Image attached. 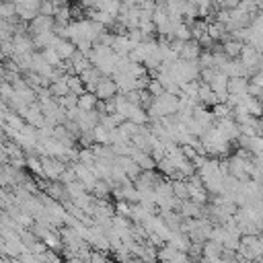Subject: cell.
Segmentation results:
<instances>
[{"mask_svg":"<svg viewBox=\"0 0 263 263\" xmlns=\"http://www.w3.org/2000/svg\"><path fill=\"white\" fill-rule=\"evenodd\" d=\"M173 37H175V39H181V41L191 39V29H189V25H187V23H179V25L175 27V31H173Z\"/></svg>","mask_w":263,"mask_h":263,"instance_id":"7402d4cb","label":"cell"},{"mask_svg":"<svg viewBox=\"0 0 263 263\" xmlns=\"http://www.w3.org/2000/svg\"><path fill=\"white\" fill-rule=\"evenodd\" d=\"M39 158H41V166H43V177H47L49 181L60 179L62 171L68 166V162L58 156H39Z\"/></svg>","mask_w":263,"mask_h":263,"instance_id":"6da1fadb","label":"cell"},{"mask_svg":"<svg viewBox=\"0 0 263 263\" xmlns=\"http://www.w3.org/2000/svg\"><path fill=\"white\" fill-rule=\"evenodd\" d=\"M249 78L247 76H230L228 78V92L232 95H247Z\"/></svg>","mask_w":263,"mask_h":263,"instance_id":"30bf717a","label":"cell"},{"mask_svg":"<svg viewBox=\"0 0 263 263\" xmlns=\"http://www.w3.org/2000/svg\"><path fill=\"white\" fill-rule=\"evenodd\" d=\"M197 62H199V66H201V68H214V55H212V49L199 51Z\"/></svg>","mask_w":263,"mask_h":263,"instance_id":"484cf974","label":"cell"},{"mask_svg":"<svg viewBox=\"0 0 263 263\" xmlns=\"http://www.w3.org/2000/svg\"><path fill=\"white\" fill-rule=\"evenodd\" d=\"M249 80H251V82H255V84H259V86L263 88V70H257Z\"/></svg>","mask_w":263,"mask_h":263,"instance_id":"4dcf8cb0","label":"cell"},{"mask_svg":"<svg viewBox=\"0 0 263 263\" xmlns=\"http://www.w3.org/2000/svg\"><path fill=\"white\" fill-rule=\"evenodd\" d=\"M212 115H214V119H224V117H230L232 115V109L226 105V103H216V105H212Z\"/></svg>","mask_w":263,"mask_h":263,"instance_id":"d6986e66","label":"cell"},{"mask_svg":"<svg viewBox=\"0 0 263 263\" xmlns=\"http://www.w3.org/2000/svg\"><path fill=\"white\" fill-rule=\"evenodd\" d=\"M199 51H201V45L195 39H187V41H183V47L179 51V58H183V60H197L199 58Z\"/></svg>","mask_w":263,"mask_h":263,"instance_id":"ba28073f","label":"cell"},{"mask_svg":"<svg viewBox=\"0 0 263 263\" xmlns=\"http://www.w3.org/2000/svg\"><path fill=\"white\" fill-rule=\"evenodd\" d=\"M242 41H238V39H234V37H228V39H224L222 43H220V47H222V51L228 55V58H238V53H240V49H242Z\"/></svg>","mask_w":263,"mask_h":263,"instance_id":"8fae6325","label":"cell"},{"mask_svg":"<svg viewBox=\"0 0 263 263\" xmlns=\"http://www.w3.org/2000/svg\"><path fill=\"white\" fill-rule=\"evenodd\" d=\"M68 2H70V0H53V4H55V6H66Z\"/></svg>","mask_w":263,"mask_h":263,"instance_id":"d6a6232c","label":"cell"},{"mask_svg":"<svg viewBox=\"0 0 263 263\" xmlns=\"http://www.w3.org/2000/svg\"><path fill=\"white\" fill-rule=\"evenodd\" d=\"M115 92H117L115 80H113L111 76H101V80H99V84H97V88H95L97 99H99V101H105V99L113 97Z\"/></svg>","mask_w":263,"mask_h":263,"instance_id":"3957f363","label":"cell"},{"mask_svg":"<svg viewBox=\"0 0 263 263\" xmlns=\"http://www.w3.org/2000/svg\"><path fill=\"white\" fill-rule=\"evenodd\" d=\"M4 144H6V136H4V134H2V132H0V148H2V146H4Z\"/></svg>","mask_w":263,"mask_h":263,"instance_id":"836d02e7","label":"cell"},{"mask_svg":"<svg viewBox=\"0 0 263 263\" xmlns=\"http://www.w3.org/2000/svg\"><path fill=\"white\" fill-rule=\"evenodd\" d=\"M27 166L31 173H35L37 177H43V166H41V158L37 154H27Z\"/></svg>","mask_w":263,"mask_h":263,"instance_id":"ffe728a7","label":"cell"},{"mask_svg":"<svg viewBox=\"0 0 263 263\" xmlns=\"http://www.w3.org/2000/svg\"><path fill=\"white\" fill-rule=\"evenodd\" d=\"M125 119H132L134 123H148V111L144 107H140V105H132L129 103Z\"/></svg>","mask_w":263,"mask_h":263,"instance_id":"7c38bea8","label":"cell"},{"mask_svg":"<svg viewBox=\"0 0 263 263\" xmlns=\"http://www.w3.org/2000/svg\"><path fill=\"white\" fill-rule=\"evenodd\" d=\"M70 16H72V10H70L68 4H66V6H55L53 21H55L58 25H68V23H70Z\"/></svg>","mask_w":263,"mask_h":263,"instance_id":"e0dca14e","label":"cell"},{"mask_svg":"<svg viewBox=\"0 0 263 263\" xmlns=\"http://www.w3.org/2000/svg\"><path fill=\"white\" fill-rule=\"evenodd\" d=\"M6 80V68L0 64V82H4Z\"/></svg>","mask_w":263,"mask_h":263,"instance_id":"1f68e13d","label":"cell"},{"mask_svg":"<svg viewBox=\"0 0 263 263\" xmlns=\"http://www.w3.org/2000/svg\"><path fill=\"white\" fill-rule=\"evenodd\" d=\"M218 4V8H226V10H232L238 6V0H214Z\"/></svg>","mask_w":263,"mask_h":263,"instance_id":"f546056e","label":"cell"},{"mask_svg":"<svg viewBox=\"0 0 263 263\" xmlns=\"http://www.w3.org/2000/svg\"><path fill=\"white\" fill-rule=\"evenodd\" d=\"M41 55H43V58H45V60H47V62H49L51 66H55V68H58V66L62 64V58H60V55L55 53V49H53V47H43Z\"/></svg>","mask_w":263,"mask_h":263,"instance_id":"cb8c5ba5","label":"cell"},{"mask_svg":"<svg viewBox=\"0 0 263 263\" xmlns=\"http://www.w3.org/2000/svg\"><path fill=\"white\" fill-rule=\"evenodd\" d=\"M146 90H148L152 97H158V95H162V92H164V86H162V82H160V80L154 76V78H150V80H148Z\"/></svg>","mask_w":263,"mask_h":263,"instance_id":"d4e9b609","label":"cell"},{"mask_svg":"<svg viewBox=\"0 0 263 263\" xmlns=\"http://www.w3.org/2000/svg\"><path fill=\"white\" fill-rule=\"evenodd\" d=\"M2 60H4V53H2V49H0V64H2Z\"/></svg>","mask_w":263,"mask_h":263,"instance_id":"e575fe53","label":"cell"},{"mask_svg":"<svg viewBox=\"0 0 263 263\" xmlns=\"http://www.w3.org/2000/svg\"><path fill=\"white\" fill-rule=\"evenodd\" d=\"M14 95V86L12 84H8L6 80L4 82H0V99L4 101V103H8V99Z\"/></svg>","mask_w":263,"mask_h":263,"instance_id":"f1b7e54d","label":"cell"},{"mask_svg":"<svg viewBox=\"0 0 263 263\" xmlns=\"http://www.w3.org/2000/svg\"><path fill=\"white\" fill-rule=\"evenodd\" d=\"M16 16V10H14V2H0V18L4 21H12Z\"/></svg>","mask_w":263,"mask_h":263,"instance_id":"44dd1931","label":"cell"},{"mask_svg":"<svg viewBox=\"0 0 263 263\" xmlns=\"http://www.w3.org/2000/svg\"><path fill=\"white\" fill-rule=\"evenodd\" d=\"M222 249H224L222 242L212 240V238H205L203 240V249H201V259L203 261H220Z\"/></svg>","mask_w":263,"mask_h":263,"instance_id":"277c9868","label":"cell"},{"mask_svg":"<svg viewBox=\"0 0 263 263\" xmlns=\"http://www.w3.org/2000/svg\"><path fill=\"white\" fill-rule=\"evenodd\" d=\"M14 10H16V16L21 18V21H25V23H29L35 14H39V10L35 8V6H31V4H25V2H21V4H14Z\"/></svg>","mask_w":263,"mask_h":263,"instance_id":"5bb4252c","label":"cell"},{"mask_svg":"<svg viewBox=\"0 0 263 263\" xmlns=\"http://www.w3.org/2000/svg\"><path fill=\"white\" fill-rule=\"evenodd\" d=\"M171 187H173V195L177 199H189V191H187V183L185 179H171Z\"/></svg>","mask_w":263,"mask_h":263,"instance_id":"2e32d148","label":"cell"},{"mask_svg":"<svg viewBox=\"0 0 263 263\" xmlns=\"http://www.w3.org/2000/svg\"><path fill=\"white\" fill-rule=\"evenodd\" d=\"M115 214H121V216H132V203L125 201V199H115Z\"/></svg>","mask_w":263,"mask_h":263,"instance_id":"4316f807","label":"cell"},{"mask_svg":"<svg viewBox=\"0 0 263 263\" xmlns=\"http://www.w3.org/2000/svg\"><path fill=\"white\" fill-rule=\"evenodd\" d=\"M37 10H39V14H49V16H53V12H55V4H53V0H41Z\"/></svg>","mask_w":263,"mask_h":263,"instance_id":"83f0119b","label":"cell"},{"mask_svg":"<svg viewBox=\"0 0 263 263\" xmlns=\"http://www.w3.org/2000/svg\"><path fill=\"white\" fill-rule=\"evenodd\" d=\"M68 88H70V92H74V95H82L86 88H84V82L80 80V76L78 74H68Z\"/></svg>","mask_w":263,"mask_h":263,"instance_id":"ac0fdd59","label":"cell"},{"mask_svg":"<svg viewBox=\"0 0 263 263\" xmlns=\"http://www.w3.org/2000/svg\"><path fill=\"white\" fill-rule=\"evenodd\" d=\"M53 25H55L53 16H49V14H35V16L29 21V33H31V37H33V35L45 33V31H53Z\"/></svg>","mask_w":263,"mask_h":263,"instance_id":"7a4b0ae2","label":"cell"},{"mask_svg":"<svg viewBox=\"0 0 263 263\" xmlns=\"http://www.w3.org/2000/svg\"><path fill=\"white\" fill-rule=\"evenodd\" d=\"M132 158L138 162V166H140L142 171H146V168H156V160H154V158H152V154H150V152H146V150L136 148V150L132 152Z\"/></svg>","mask_w":263,"mask_h":263,"instance_id":"9c48e42d","label":"cell"},{"mask_svg":"<svg viewBox=\"0 0 263 263\" xmlns=\"http://www.w3.org/2000/svg\"><path fill=\"white\" fill-rule=\"evenodd\" d=\"M55 101H58L60 107H64V109H72V107H76V103H78V95L68 92V95H64V97H58Z\"/></svg>","mask_w":263,"mask_h":263,"instance_id":"603a6c76","label":"cell"},{"mask_svg":"<svg viewBox=\"0 0 263 263\" xmlns=\"http://www.w3.org/2000/svg\"><path fill=\"white\" fill-rule=\"evenodd\" d=\"M156 171L162 173L166 179H175V175H177V168H175V164L171 162L168 156H164V158H160V160L156 162Z\"/></svg>","mask_w":263,"mask_h":263,"instance_id":"9a60e30c","label":"cell"},{"mask_svg":"<svg viewBox=\"0 0 263 263\" xmlns=\"http://www.w3.org/2000/svg\"><path fill=\"white\" fill-rule=\"evenodd\" d=\"M51 47L55 49V53H58L62 60H70V58L74 55V51H76V45H74L70 39H64V37H58V35H55Z\"/></svg>","mask_w":263,"mask_h":263,"instance_id":"5b68a950","label":"cell"},{"mask_svg":"<svg viewBox=\"0 0 263 263\" xmlns=\"http://www.w3.org/2000/svg\"><path fill=\"white\" fill-rule=\"evenodd\" d=\"M97 103H99L97 95L90 92V90H84L82 95H78V103H76V105H78L82 111H90V109H97Z\"/></svg>","mask_w":263,"mask_h":263,"instance_id":"4fadbf2b","label":"cell"},{"mask_svg":"<svg viewBox=\"0 0 263 263\" xmlns=\"http://www.w3.org/2000/svg\"><path fill=\"white\" fill-rule=\"evenodd\" d=\"M197 99H199V103H201L203 107H212V105H216V103H218V97H216V92L212 90V86H210L208 82H201V80H199Z\"/></svg>","mask_w":263,"mask_h":263,"instance_id":"52a82bcc","label":"cell"},{"mask_svg":"<svg viewBox=\"0 0 263 263\" xmlns=\"http://www.w3.org/2000/svg\"><path fill=\"white\" fill-rule=\"evenodd\" d=\"M111 49H113L115 53H125V55H127V53L134 49V43L129 41L127 31H125V33H115L113 43H111Z\"/></svg>","mask_w":263,"mask_h":263,"instance_id":"8992f818","label":"cell"}]
</instances>
